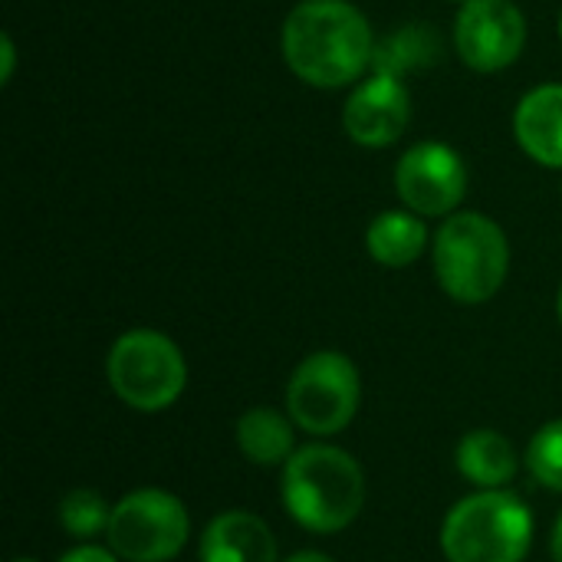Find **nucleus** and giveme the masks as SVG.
I'll list each match as a JSON object with an SVG mask.
<instances>
[{
	"label": "nucleus",
	"instance_id": "2",
	"mask_svg": "<svg viewBox=\"0 0 562 562\" xmlns=\"http://www.w3.org/2000/svg\"><path fill=\"white\" fill-rule=\"evenodd\" d=\"M366 494V474L342 448L306 445L283 464V507L310 533L346 530L362 514Z\"/></svg>",
	"mask_w": 562,
	"mask_h": 562
},
{
	"label": "nucleus",
	"instance_id": "24",
	"mask_svg": "<svg viewBox=\"0 0 562 562\" xmlns=\"http://www.w3.org/2000/svg\"><path fill=\"white\" fill-rule=\"evenodd\" d=\"M557 310H560V323H562V286H560V303H557Z\"/></svg>",
	"mask_w": 562,
	"mask_h": 562
},
{
	"label": "nucleus",
	"instance_id": "4",
	"mask_svg": "<svg viewBox=\"0 0 562 562\" xmlns=\"http://www.w3.org/2000/svg\"><path fill=\"white\" fill-rule=\"evenodd\" d=\"M533 543V514L510 491H477L458 501L441 524L448 562H524Z\"/></svg>",
	"mask_w": 562,
	"mask_h": 562
},
{
	"label": "nucleus",
	"instance_id": "7",
	"mask_svg": "<svg viewBox=\"0 0 562 562\" xmlns=\"http://www.w3.org/2000/svg\"><path fill=\"white\" fill-rule=\"evenodd\" d=\"M109 550L125 562H171L191 537L188 507L158 487L125 494L112 507Z\"/></svg>",
	"mask_w": 562,
	"mask_h": 562
},
{
	"label": "nucleus",
	"instance_id": "8",
	"mask_svg": "<svg viewBox=\"0 0 562 562\" xmlns=\"http://www.w3.org/2000/svg\"><path fill=\"white\" fill-rule=\"evenodd\" d=\"M395 191L418 217H451L468 194V165L451 145L422 142L398 158Z\"/></svg>",
	"mask_w": 562,
	"mask_h": 562
},
{
	"label": "nucleus",
	"instance_id": "21",
	"mask_svg": "<svg viewBox=\"0 0 562 562\" xmlns=\"http://www.w3.org/2000/svg\"><path fill=\"white\" fill-rule=\"evenodd\" d=\"M283 562H336L333 557H326V553H316V550H303V553H293L290 560Z\"/></svg>",
	"mask_w": 562,
	"mask_h": 562
},
{
	"label": "nucleus",
	"instance_id": "14",
	"mask_svg": "<svg viewBox=\"0 0 562 562\" xmlns=\"http://www.w3.org/2000/svg\"><path fill=\"white\" fill-rule=\"evenodd\" d=\"M428 244V227L415 211H385L366 231V250L382 267H412Z\"/></svg>",
	"mask_w": 562,
	"mask_h": 562
},
{
	"label": "nucleus",
	"instance_id": "25",
	"mask_svg": "<svg viewBox=\"0 0 562 562\" xmlns=\"http://www.w3.org/2000/svg\"><path fill=\"white\" fill-rule=\"evenodd\" d=\"M451 3H461V7H464V3H468V0H451Z\"/></svg>",
	"mask_w": 562,
	"mask_h": 562
},
{
	"label": "nucleus",
	"instance_id": "15",
	"mask_svg": "<svg viewBox=\"0 0 562 562\" xmlns=\"http://www.w3.org/2000/svg\"><path fill=\"white\" fill-rule=\"evenodd\" d=\"M237 448L250 464L277 468L286 464L293 451V418L280 415L277 408H247L237 418Z\"/></svg>",
	"mask_w": 562,
	"mask_h": 562
},
{
	"label": "nucleus",
	"instance_id": "18",
	"mask_svg": "<svg viewBox=\"0 0 562 562\" xmlns=\"http://www.w3.org/2000/svg\"><path fill=\"white\" fill-rule=\"evenodd\" d=\"M527 468L543 487L562 494V418L543 425L533 435V441L527 448Z\"/></svg>",
	"mask_w": 562,
	"mask_h": 562
},
{
	"label": "nucleus",
	"instance_id": "16",
	"mask_svg": "<svg viewBox=\"0 0 562 562\" xmlns=\"http://www.w3.org/2000/svg\"><path fill=\"white\" fill-rule=\"evenodd\" d=\"M441 40L428 23H408L398 33H392L389 40L375 43V56H372V69L382 76H395L402 79L408 69H425L438 59Z\"/></svg>",
	"mask_w": 562,
	"mask_h": 562
},
{
	"label": "nucleus",
	"instance_id": "19",
	"mask_svg": "<svg viewBox=\"0 0 562 562\" xmlns=\"http://www.w3.org/2000/svg\"><path fill=\"white\" fill-rule=\"evenodd\" d=\"M59 562H119V557L105 547H92V543H82L69 553H63Z\"/></svg>",
	"mask_w": 562,
	"mask_h": 562
},
{
	"label": "nucleus",
	"instance_id": "17",
	"mask_svg": "<svg viewBox=\"0 0 562 562\" xmlns=\"http://www.w3.org/2000/svg\"><path fill=\"white\" fill-rule=\"evenodd\" d=\"M109 520H112V507L92 487H76L59 501V524L76 540L99 537L102 530H109Z\"/></svg>",
	"mask_w": 562,
	"mask_h": 562
},
{
	"label": "nucleus",
	"instance_id": "20",
	"mask_svg": "<svg viewBox=\"0 0 562 562\" xmlns=\"http://www.w3.org/2000/svg\"><path fill=\"white\" fill-rule=\"evenodd\" d=\"M0 59H3V66H0V82L7 86V82L13 79V66H16V46H13L10 36H0Z\"/></svg>",
	"mask_w": 562,
	"mask_h": 562
},
{
	"label": "nucleus",
	"instance_id": "23",
	"mask_svg": "<svg viewBox=\"0 0 562 562\" xmlns=\"http://www.w3.org/2000/svg\"><path fill=\"white\" fill-rule=\"evenodd\" d=\"M10 562H40V560H33V557H20V560H10Z\"/></svg>",
	"mask_w": 562,
	"mask_h": 562
},
{
	"label": "nucleus",
	"instance_id": "13",
	"mask_svg": "<svg viewBox=\"0 0 562 562\" xmlns=\"http://www.w3.org/2000/svg\"><path fill=\"white\" fill-rule=\"evenodd\" d=\"M454 461H458L461 477L471 481L477 491H507V484L517 477V468H520L514 445L494 428L468 431L458 445Z\"/></svg>",
	"mask_w": 562,
	"mask_h": 562
},
{
	"label": "nucleus",
	"instance_id": "11",
	"mask_svg": "<svg viewBox=\"0 0 562 562\" xmlns=\"http://www.w3.org/2000/svg\"><path fill=\"white\" fill-rule=\"evenodd\" d=\"M201 562H277V537L263 517L227 510L204 527Z\"/></svg>",
	"mask_w": 562,
	"mask_h": 562
},
{
	"label": "nucleus",
	"instance_id": "22",
	"mask_svg": "<svg viewBox=\"0 0 562 562\" xmlns=\"http://www.w3.org/2000/svg\"><path fill=\"white\" fill-rule=\"evenodd\" d=\"M550 553H553V560L562 562V514L557 527H553V537H550Z\"/></svg>",
	"mask_w": 562,
	"mask_h": 562
},
{
	"label": "nucleus",
	"instance_id": "3",
	"mask_svg": "<svg viewBox=\"0 0 562 562\" xmlns=\"http://www.w3.org/2000/svg\"><path fill=\"white\" fill-rule=\"evenodd\" d=\"M510 270V244L501 224L477 211L451 214L435 234V277L464 306L494 300Z\"/></svg>",
	"mask_w": 562,
	"mask_h": 562
},
{
	"label": "nucleus",
	"instance_id": "1",
	"mask_svg": "<svg viewBox=\"0 0 562 562\" xmlns=\"http://www.w3.org/2000/svg\"><path fill=\"white\" fill-rule=\"evenodd\" d=\"M280 49L296 79L316 89H339L372 66L375 36L359 7L346 0H303L283 20Z\"/></svg>",
	"mask_w": 562,
	"mask_h": 562
},
{
	"label": "nucleus",
	"instance_id": "9",
	"mask_svg": "<svg viewBox=\"0 0 562 562\" xmlns=\"http://www.w3.org/2000/svg\"><path fill=\"white\" fill-rule=\"evenodd\" d=\"M527 20L514 0H468L454 20V49L474 72H501L524 53Z\"/></svg>",
	"mask_w": 562,
	"mask_h": 562
},
{
	"label": "nucleus",
	"instance_id": "26",
	"mask_svg": "<svg viewBox=\"0 0 562 562\" xmlns=\"http://www.w3.org/2000/svg\"><path fill=\"white\" fill-rule=\"evenodd\" d=\"M560 40H562V13H560Z\"/></svg>",
	"mask_w": 562,
	"mask_h": 562
},
{
	"label": "nucleus",
	"instance_id": "12",
	"mask_svg": "<svg viewBox=\"0 0 562 562\" xmlns=\"http://www.w3.org/2000/svg\"><path fill=\"white\" fill-rule=\"evenodd\" d=\"M514 135L520 148L547 165V168H562V86H537L527 92L514 112Z\"/></svg>",
	"mask_w": 562,
	"mask_h": 562
},
{
	"label": "nucleus",
	"instance_id": "5",
	"mask_svg": "<svg viewBox=\"0 0 562 562\" xmlns=\"http://www.w3.org/2000/svg\"><path fill=\"white\" fill-rule=\"evenodd\" d=\"M105 375L119 402L151 415L171 408L181 398L188 385V362L165 333L128 329L109 349Z\"/></svg>",
	"mask_w": 562,
	"mask_h": 562
},
{
	"label": "nucleus",
	"instance_id": "10",
	"mask_svg": "<svg viewBox=\"0 0 562 562\" xmlns=\"http://www.w3.org/2000/svg\"><path fill=\"white\" fill-rule=\"evenodd\" d=\"M412 119V99L402 79L372 72L342 105V128L362 148L395 145Z\"/></svg>",
	"mask_w": 562,
	"mask_h": 562
},
{
	"label": "nucleus",
	"instance_id": "6",
	"mask_svg": "<svg viewBox=\"0 0 562 562\" xmlns=\"http://www.w3.org/2000/svg\"><path fill=\"white\" fill-rule=\"evenodd\" d=\"M362 402V379L349 356L323 349L306 356L286 385V412L296 428L316 438L349 428Z\"/></svg>",
	"mask_w": 562,
	"mask_h": 562
}]
</instances>
